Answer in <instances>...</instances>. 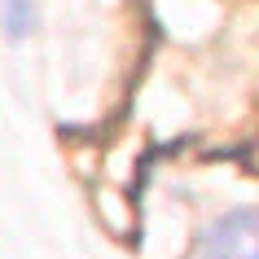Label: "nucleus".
<instances>
[{
  "mask_svg": "<svg viewBox=\"0 0 259 259\" xmlns=\"http://www.w3.org/2000/svg\"><path fill=\"white\" fill-rule=\"evenodd\" d=\"M35 27V0H0V31L9 40H22Z\"/></svg>",
  "mask_w": 259,
  "mask_h": 259,
  "instance_id": "nucleus-2",
  "label": "nucleus"
},
{
  "mask_svg": "<svg viewBox=\"0 0 259 259\" xmlns=\"http://www.w3.org/2000/svg\"><path fill=\"white\" fill-rule=\"evenodd\" d=\"M202 259H259V237H255V211H229L206 224L202 233Z\"/></svg>",
  "mask_w": 259,
  "mask_h": 259,
  "instance_id": "nucleus-1",
  "label": "nucleus"
}]
</instances>
